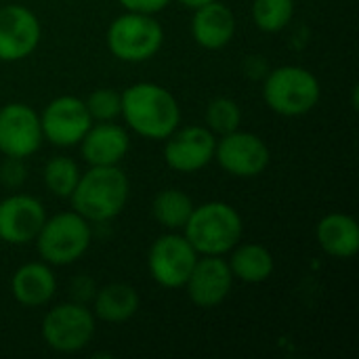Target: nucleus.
Returning a JSON list of instances; mask_svg holds the SVG:
<instances>
[{
    "mask_svg": "<svg viewBox=\"0 0 359 359\" xmlns=\"http://www.w3.org/2000/svg\"><path fill=\"white\" fill-rule=\"evenodd\" d=\"M95 313L76 301L53 307L42 320L44 343L59 353L82 351L95 337Z\"/></svg>",
    "mask_w": 359,
    "mask_h": 359,
    "instance_id": "obj_7",
    "label": "nucleus"
},
{
    "mask_svg": "<svg viewBox=\"0 0 359 359\" xmlns=\"http://www.w3.org/2000/svg\"><path fill=\"white\" fill-rule=\"evenodd\" d=\"M90 124L93 118L84 105V99L74 95H61L53 99L40 116L42 137L57 147L78 145Z\"/></svg>",
    "mask_w": 359,
    "mask_h": 359,
    "instance_id": "obj_10",
    "label": "nucleus"
},
{
    "mask_svg": "<svg viewBox=\"0 0 359 359\" xmlns=\"http://www.w3.org/2000/svg\"><path fill=\"white\" fill-rule=\"evenodd\" d=\"M181 6H185V8H189V11H196V8H200V6H206V4H210V2H215V0H177Z\"/></svg>",
    "mask_w": 359,
    "mask_h": 359,
    "instance_id": "obj_31",
    "label": "nucleus"
},
{
    "mask_svg": "<svg viewBox=\"0 0 359 359\" xmlns=\"http://www.w3.org/2000/svg\"><path fill=\"white\" fill-rule=\"evenodd\" d=\"M244 72H246L248 78L259 80V78H265V76H267L269 65H267V61H265L261 55H250V57L246 59V63H244Z\"/></svg>",
    "mask_w": 359,
    "mask_h": 359,
    "instance_id": "obj_30",
    "label": "nucleus"
},
{
    "mask_svg": "<svg viewBox=\"0 0 359 359\" xmlns=\"http://www.w3.org/2000/svg\"><path fill=\"white\" fill-rule=\"evenodd\" d=\"M191 210H194L191 198L185 191L172 189V187L162 189L154 198V202H151V215H154V219L162 227H166L170 231L183 229L185 223H187V219H189V215H191Z\"/></svg>",
    "mask_w": 359,
    "mask_h": 359,
    "instance_id": "obj_22",
    "label": "nucleus"
},
{
    "mask_svg": "<svg viewBox=\"0 0 359 359\" xmlns=\"http://www.w3.org/2000/svg\"><path fill=\"white\" fill-rule=\"evenodd\" d=\"M84 105L93 120L97 122H111L120 116L122 107V93L116 88H95L86 99Z\"/></svg>",
    "mask_w": 359,
    "mask_h": 359,
    "instance_id": "obj_26",
    "label": "nucleus"
},
{
    "mask_svg": "<svg viewBox=\"0 0 359 359\" xmlns=\"http://www.w3.org/2000/svg\"><path fill=\"white\" fill-rule=\"evenodd\" d=\"M215 160L227 175L240 179H252L265 172L271 154L267 143L259 135L238 128L217 139Z\"/></svg>",
    "mask_w": 359,
    "mask_h": 359,
    "instance_id": "obj_8",
    "label": "nucleus"
},
{
    "mask_svg": "<svg viewBox=\"0 0 359 359\" xmlns=\"http://www.w3.org/2000/svg\"><path fill=\"white\" fill-rule=\"evenodd\" d=\"M164 42V29L154 15L126 11L107 27L109 53L126 63H141L158 55Z\"/></svg>",
    "mask_w": 359,
    "mask_h": 359,
    "instance_id": "obj_6",
    "label": "nucleus"
},
{
    "mask_svg": "<svg viewBox=\"0 0 359 359\" xmlns=\"http://www.w3.org/2000/svg\"><path fill=\"white\" fill-rule=\"evenodd\" d=\"M236 34V17L231 8L219 0L194 11L191 36L198 46L206 50L225 48Z\"/></svg>",
    "mask_w": 359,
    "mask_h": 359,
    "instance_id": "obj_17",
    "label": "nucleus"
},
{
    "mask_svg": "<svg viewBox=\"0 0 359 359\" xmlns=\"http://www.w3.org/2000/svg\"><path fill=\"white\" fill-rule=\"evenodd\" d=\"M164 141V162L177 172H198L215 160L217 137L206 126L177 128Z\"/></svg>",
    "mask_w": 359,
    "mask_h": 359,
    "instance_id": "obj_13",
    "label": "nucleus"
},
{
    "mask_svg": "<svg viewBox=\"0 0 359 359\" xmlns=\"http://www.w3.org/2000/svg\"><path fill=\"white\" fill-rule=\"evenodd\" d=\"M139 292L124 282H114L97 288L93 297V313L107 324H124L139 311Z\"/></svg>",
    "mask_w": 359,
    "mask_h": 359,
    "instance_id": "obj_20",
    "label": "nucleus"
},
{
    "mask_svg": "<svg viewBox=\"0 0 359 359\" xmlns=\"http://www.w3.org/2000/svg\"><path fill=\"white\" fill-rule=\"evenodd\" d=\"M263 99L267 107L286 118L309 114L322 97L320 80L301 65H280L263 78Z\"/></svg>",
    "mask_w": 359,
    "mask_h": 359,
    "instance_id": "obj_4",
    "label": "nucleus"
},
{
    "mask_svg": "<svg viewBox=\"0 0 359 359\" xmlns=\"http://www.w3.org/2000/svg\"><path fill=\"white\" fill-rule=\"evenodd\" d=\"M316 238L320 248L334 259H353L359 250V225L351 215L330 212L320 219Z\"/></svg>",
    "mask_w": 359,
    "mask_h": 359,
    "instance_id": "obj_19",
    "label": "nucleus"
},
{
    "mask_svg": "<svg viewBox=\"0 0 359 359\" xmlns=\"http://www.w3.org/2000/svg\"><path fill=\"white\" fill-rule=\"evenodd\" d=\"M227 261L233 280L244 284H263L273 276L276 261L273 255L261 244H238L231 250Z\"/></svg>",
    "mask_w": 359,
    "mask_h": 359,
    "instance_id": "obj_21",
    "label": "nucleus"
},
{
    "mask_svg": "<svg viewBox=\"0 0 359 359\" xmlns=\"http://www.w3.org/2000/svg\"><path fill=\"white\" fill-rule=\"evenodd\" d=\"M42 38V27L34 11L23 4L0 6V61L15 63L29 57Z\"/></svg>",
    "mask_w": 359,
    "mask_h": 359,
    "instance_id": "obj_12",
    "label": "nucleus"
},
{
    "mask_svg": "<svg viewBox=\"0 0 359 359\" xmlns=\"http://www.w3.org/2000/svg\"><path fill=\"white\" fill-rule=\"evenodd\" d=\"M78 145L88 166H116L128 154L130 137L122 126L114 124L111 120L90 124V128L86 130Z\"/></svg>",
    "mask_w": 359,
    "mask_h": 359,
    "instance_id": "obj_16",
    "label": "nucleus"
},
{
    "mask_svg": "<svg viewBox=\"0 0 359 359\" xmlns=\"http://www.w3.org/2000/svg\"><path fill=\"white\" fill-rule=\"evenodd\" d=\"M231 286L233 276L227 261L223 257L202 255V259L198 257L183 288L187 290V297L196 307L212 309L229 297Z\"/></svg>",
    "mask_w": 359,
    "mask_h": 359,
    "instance_id": "obj_14",
    "label": "nucleus"
},
{
    "mask_svg": "<svg viewBox=\"0 0 359 359\" xmlns=\"http://www.w3.org/2000/svg\"><path fill=\"white\" fill-rule=\"evenodd\" d=\"M294 17V0H255L252 21L261 32L278 34Z\"/></svg>",
    "mask_w": 359,
    "mask_h": 359,
    "instance_id": "obj_23",
    "label": "nucleus"
},
{
    "mask_svg": "<svg viewBox=\"0 0 359 359\" xmlns=\"http://www.w3.org/2000/svg\"><path fill=\"white\" fill-rule=\"evenodd\" d=\"M46 221L40 200L27 194H13L0 202V240L13 246L34 242Z\"/></svg>",
    "mask_w": 359,
    "mask_h": 359,
    "instance_id": "obj_15",
    "label": "nucleus"
},
{
    "mask_svg": "<svg viewBox=\"0 0 359 359\" xmlns=\"http://www.w3.org/2000/svg\"><path fill=\"white\" fill-rule=\"evenodd\" d=\"M42 126L40 116L25 103H8L0 107V154L11 158H29L40 149Z\"/></svg>",
    "mask_w": 359,
    "mask_h": 359,
    "instance_id": "obj_11",
    "label": "nucleus"
},
{
    "mask_svg": "<svg viewBox=\"0 0 359 359\" xmlns=\"http://www.w3.org/2000/svg\"><path fill=\"white\" fill-rule=\"evenodd\" d=\"M120 114L130 130L145 139L164 141L181 124V107L175 95L156 82H137L122 93Z\"/></svg>",
    "mask_w": 359,
    "mask_h": 359,
    "instance_id": "obj_1",
    "label": "nucleus"
},
{
    "mask_svg": "<svg viewBox=\"0 0 359 359\" xmlns=\"http://www.w3.org/2000/svg\"><path fill=\"white\" fill-rule=\"evenodd\" d=\"M183 236L198 255L223 257L242 242L244 223L231 204L215 200L194 206L183 227Z\"/></svg>",
    "mask_w": 359,
    "mask_h": 359,
    "instance_id": "obj_3",
    "label": "nucleus"
},
{
    "mask_svg": "<svg viewBox=\"0 0 359 359\" xmlns=\"http://www.w3.org/2000/svg\"><path fill=\"white\" fill-rule=\"evenodd\" d=\"M25 179H27V166H25L23 158L4 156V160L0 164V183L8 189H17L25 183Z\"/></svg>",
    "mask_w": 359,
    "mask_h": 359,
    "instance_id": "obj_27",
    "label": "nucleus"
},
{
    "mask_svg": "<svg viewBox=\"0 0 359 359\" xmlns=\"http://www.w3.org/2000/svg\"><path fill=\"white\" fill-rule=\"evenodd\" d=\"M198 257L200 255L185 236L170 231L151 244L147 252V269L154 282L162 288H183Z\"/></svg>",
    "mask_w": 359,
    "mask_h": 359,
    "instance_id": "obj_9",
    "label": "nucleus"
},
{
    "mask_svg": "<svg viewBox=\"0 0 359 359\" xmlns=\"http://www.w3.org/2000/svg\"><path fill=\"white\" fill-rule=\"evenodd\" d=\"M34 242L44 263L65 267L82 259L90 248V225L76 210L59 212L44 221Z\"/></svg>",
    "mask_w": 359,
    "mask_h": 359,
    "instance_id": "obj_5",
    "label": "nucleus"
},
{
    "mask_svg": "<svg viewBox=\"0 0 359 359\" xmlns=\"http://www.w3.org/2000/svg\"><path fill=\"white\" fill-rule=\"evenodd\" d=\"M44 185L46 189L57 196V198H69L78 179H80V168L78 164L67 158V156H55L46 162L44 166Z\"/></svg>",
    "mask_w": 359,
    "mask_h": 359,
    "instance_id": "obj_24",
    "label": "nucleus"
},
{
    "mask_svg": "<svg viewBox=\"0 0 359 359\" xmlns=\"http://www.w3.org/2000/svg\"><path fill=\"white\" fill-rule=\"evenodd\" d=\"M69 290H72V301L86 305L88 301H93V297H95V292H97V286H95V282H93L90 278L80 276V278H76V280L72 282Z\"/></svg>",
    "mask_w": 359,
    "mask_h": 359,
    "instance_id": "obj_28",
    "label": "nucleus"
},
{
    "mask_svg": "<svg viewBox=\"0 0 359 359\" xmlns=\"http://www.w3.org/2000/svg\"><path fill=\"white\" fill-rule=\"evenodd\" d=\"M130 183L126 172L116 166H90L80 175L69 200L72 208L88 223L116 219L128 204Z\"/></svg>",
    "mask_w": 359,
    "mask_h": 359,
    "instance_id": "obj_2",
    "label": "nucleus"
},
{
    "mask_svg": "<svg viewBox=\"0 0 359 359\" xmlns=\"http://www.w3.org/2000/svg\"><path fill=\"white\" fill-rule=\"evenodd\" d=\"M11 292L23 307H42L57 292V278L48 263L32 261L21 265L11 278Z\"/></svg>",
    "mask_w": 359,
    "mask_h": 359,
    "instance_id": "obj_18",
    "label": "nucleus"
},
{
    "mask_svg": "<svg viewBox=\"0 0 359 359\" xmlns=\"http://www.w3.org/2000/svg\"><path fill=\"white\" fill-rule=\"evenodd\" d=\"M242 124V109L229 97H217L206 107V128L215 135H227Z\"/></svg>",
    "mask_w": 359,
    "mask_h": 359,
    "instance_id": "obj_25",
    "label": "nucleus"
},
{
    "mask_svg": "<svg viewBox=\"0 0 359 359\" xmlns=\"http://www.w3.org/2000/svg\"><path fill=\"white\" fill-rule=\"evenodd\" d=\"M118 2L124 6V11L145 13V15H156L170 4V0H118Z\"/></svg>",
    "mask_w": 359,
    "mask_h": 359,
    "instance_id": "obj_29",
    "label": "nucleus"
}]
</instances>
